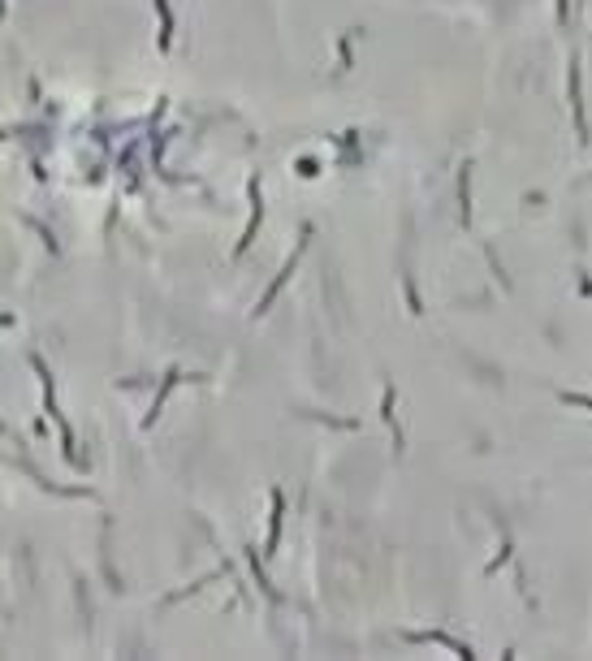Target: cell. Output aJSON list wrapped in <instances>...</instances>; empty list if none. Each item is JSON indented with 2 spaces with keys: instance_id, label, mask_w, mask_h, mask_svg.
<instances>
[{
  "instance_id": "2",
  "label": "cell",
  "mask_w": 592,
  "mask_h": 661,
  "mask_svg": "<svg viewBox=\"0 0 592 661\" xmlns=\"http://www.w3.org/2000/svg\"><path fill=\"white\" fill-rule=\"evenodd\" d=\"M566 402H575V406H588V411H592V398H571V394H566Z\"/></svg>"
},
{
  "instance_id": "1",
  "label": "cell",
  "mask_w": 592,
  "mask_h": 661,
  "mask_svg": "<svg viewBox=\"0 0 592 661\" xmlns=\"http://www.w3.org/2000/svg\"><path fill=\"white\" fill-rule=\"evenodd\" d=\"M277 541H281V497H273V531H268V553L264 557L277 553Z\"/></svg>"
}]
</instances>
